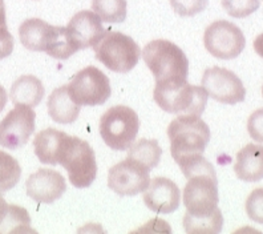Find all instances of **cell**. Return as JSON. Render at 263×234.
I'll return each instance as SVG.
<instances>
[{
  "label": "cell",
  "mask_w": 263,
  "mask_h": 234,
  "mask_svg": "<svg viewBox=\"0 0 263 234\" xmlns=\"http://www.w3.org/2000/svg\"><path fill=\"white\" fill-rule=\"evenodd\" d=\"M247 131L255 141L263 142V108L251 113L247 121Z\"/></svg>",
  "instance_id": "f546056e"
},
{
  "label": "cell",
  "mask_w": 263,
  "mask_h": 234,
  "mask_svg": "<svg viewBox=\"0 0 263 234\" xmlns=\"http://www.w3.org/2000/svg\"><path fill=\"white\" fill-rule=\"evenodd\" d=\"M170 153L178 163L194 154H203L209 141L210 129L199 116L180 115L167 128Z\"/></svg>",
  "instance_id": "3957f363"
},
{
  "label": "cell",
  "mask_w": 263,
  "mask_h": 234,
  "mask_svg": "<svg viewBox=\"0 0 263 234\" xmlns=\"http://www.w3.org/2000/svg\"><path fill=\"white\" fill-rule=\"evenodd\" d=\"M59 164L65 168L69 181L76 188H88L96 180V156L90 145L81 138L71 136L67 138Z\"/></svg>",
  "instance_id": "52a82bcc"
},
{
  "label": "cell",
  "mask_w": 263,
  "mask_h": 234,
  "mask_svg": "<svg viewBox=\"0 0 263 234\" xmlns=\"http://www.w3.org/2000/svg\"><path fill=\"white\" fill-rule=\"evenodd\" d=\"M76 43L71 38L68 29L65 27H55L51 33L49 42L45 48V53L49 55L51 58L59 59V60H67L73 53L79 51Z\"/></svg>",
  "instance_id": "44dd1931"
},
{
  "label": "cell",
  "mask_w": 263,
  "mask_h": 234,
  "mask_svg": "<svg viewBox=\"0 0 263 234\" xmlns=\"http://www.w3.org/2000/svg\"><path fill=\"white\" fill-rule=\"evenodd\" d=\"M53 26L42 19H27L20 24L19 38L27 49L33 52H45Z\"/></svg>",
  "instance_id": "d6986e66"
},
{
  "label": "cell",
  "mask_w": 263,
  "mask_h": 234,
  "mask_svg": "<svg viewBox=\"0 0 263 234\" xmlns=\"http://www.w3.org/2000/svg\"><path fill=\"white\" fill-rule=\"evenodd\" d=\"M223 226V215L221 210L210 215V217L201 218V220H185L183 218V229L189 234L194 233H219Z\"/></svg>",
  "instance_id": "d4e9b609"
},
{
  "label": "cell",
  "mask_w": 263,
  "mask_h": 234,
  "mask_svg": "<svg viewBox=\"0 0 263 234\" xmlns=\"http://www.w3.org/2000/svg\"><path fill=\"white\" fill-rule=\"evenodd\" d=\"M48 113L53 121L59 124H71L76 121L81 106L72 99L68 85L56 88L48 99Z\"/></svg>",
  "instance_id": "ac0fdd59"
},
{
  "label": "cell",
  "mask_w": 263,
  "mask_h": 234,
  "mask_svg": "<svg viewBox=\"0 0 263 234\" xmlns=\"http://www.w3.org/2000/svg\"><path fill=\"white\" fill-rule=\"evenodd\" d=\"M0 28H7L6 6H4V0H0Z\"/></svg>",
  "instance_id": "836d02e7"
},
{
  "label": "cell",
  "mask_w": 263,
  "mask_h": 234,
  "mask_svg": "<svg viewBox=\"0 0 263 234\" xmlns=\"http://www.w3.org/2000/svg\"><path fill=\"white\" fill-rule=\"evenodd\" d=\"M22 176V168L17 160L0 151V193H6L16 185Z\"/></svg>",
  "instance_id": "cb8c5ba5"
},
{
  "label": "cell",
  "mask_w": 263,
  "mask_h": 234,
  "mask_svg": "<svg viewBox=\"0 0 263 234\" xmlns=\"http://www.w3.org/2000/svg\"><path fill=\"white\" fill-rule=\"evenodd\" d=\"M72 99L80 106L101 105L110 97V81L99 68L89 65L77 72L68 85Z\"/></svg>",
  "instance_id": "ba28073f"
},
{
  "label": "cell",
  "mask_w": 263,
  "mask_h": 234,
  "mask_svg": "<svg viewBox=\"0 0 263 234\" xmlns=\"http://www.w3.org/2000/svg\"><path fill=\"white\" fill-rule=\"evenodd\" d=\"M151 169L128 157L116 164L108 173V186L120 196H136L145 192L151 183Z\"/></svg>",
  "instance_id": "30bf717a"
},
{
  "label": "cell",
  "mask_w": 263,
  "mask_h": 234,
  "mask_svg": "<svg viewBox=\"0 0 263 234\" xmlns=\"http://www.w3.org/2000/svg\"><path fill=\"white\" fill-rule=\"evenodd\" d=\"M221 4L231 17L242 19L255 12L259 8L260 2L259 0H221Z\"/></svg>",
  "instance_id": "4316f807"
},
{
  "label": "cell",
  "mask_w": 263,
  "mask_h": 234,
  "mask_svg": "<svg viewBox=\"0 0 263 234\" xmlns=\"http://www.w3.org/2000/svg\"><path fill=\"white\" fill-rule=\"evenodd\" d=\"M13 38L8 28H0V60L8 58L13 51Z\"/></svg>",
  "instance_id": "4dcf8cb0"
},
{
  "label": "cell",
  "mask_w": 263,
  "mask_h": 234,
  "mask_svg": "<svg viewBox=\"0 0 263 234\" xmlns=\"http://www.w3.org/2000/svg\"><path fill=\"white\" fill-rule=\"evenodd\" d=\"M234 172L245 183H258L263 178V147L247 144L237 153Z\"/></svg>",
  "instance_id": "2e32d148"
},
{
  "label": "cell",
  "mask_w": 263,
  "mask_h": 234,
  "mask_svg": "<svg viewBox=\"0 0 263 234\" xmlns=\"http://www.w3.org/2000/svg\"><path fill=\"white\" fill-rule=\"evenodd\" d=\"M44 85L36 76H20L11 87L10 96L15 105L37 106L44 97Z\"/></svg>",
  "instance_id": "ffe728a7"
},
{
  "label": "cell",
  "mask_w": 263,
  "mask_h": 234,
  "mask_svg": "<svg viewBox=\"0 0 263 234\" xmlns=\"http://www.w3.org/2000/svg\"><path fill=\"white\" fill-rule=\"evenodd\" d=\"M153 96L161 109L178 116H201L205 111L209 97L203 87L192 85L187 81L156 84Z\"/></svg>",
  "instance_id": "277c9868"
},
{
  "label": "cell",
  "mask_w": 263,
  "mask_h": 234,
  "mask_svg": "<svg viewBox=\"0 0 263 234\" xmlns=\"http://www.w3.org/2000/svg\"><path fill=\"white\" fill-rule=\"evenodd\" d=\"M202 87L209 97L222 104L233 105L242 103L246 97V89L241 79L226 68L213 67L206 69Z\"/></svg>",
  "instance_id": "8fae6325"
},
{
  "label": "cell",
  "mask_w": 263,
  "mask_h": 234,
  "mask_svg": "<svg viewBox=\"0 0 263 234\" xmlns=\"http://www.w3.org/2000/svg\"><path fill=\"white\" fill-rule=\"evenodd\" d=\"M180 189L174 181L166 177H156L151 180L144 192V202L152 212L169 214L180 206Z\"/></svg>",
  "instance_id": "5bb4252c"
},
{
  "label": "cell",
  "mask_w": 263,
  "mask_h": 234,
  "mask_svg": "<svg viewBox=\"0 0 263 234\" xmlns=\"http://www.w3.org/2000/svg\"><path fill=\"white\" fill-rule=\"evenodd\" d=\"M96 59L108 69L117 74H128L140 60V47L128 35L108 31L93 45Z\"/></svg>",
  "instance_id": "5b68a950"
},
{
  "label": "cell",
  "mask_w": 263,
  "mask_h": 234,
  "mask_svg": "<svg viewBox=\"0 0 263 234\" xmlns=\"http://www.w3.org/2000/svg\"><path fill=\"white\" fill-rule=\"evenodd\" d=\"M7 99H8V97H7L6 89L0 85V112H2L4 109V106H6Z\"/></svg>",
  "instance_id": "e575fe53"
},
{
  "label": "cell",
  "mask_w": 263,
  "mask_h": 234,
  "mask_svg": "<svg viewBox=\"0 0 263 234\" xmlns=\"http://www.w3.org/2000/svg\"><path fill=\"white\" fill-rule=\"evenodd\" d=\"M145 64L152 71L156 84L186 81L189 63L180 47L169 40H153L142 51Z\"/></svg>",
  "instance_id": "7a4b0ae2"
},
{
  "label": "cell",
  "mask_w": 263,
  "mask_h": 234,
  "mask_svg": "<svg viewBox=\"0 0 263 234\" xmlns=\"http://www.w3.org/2000/svg\"><path fill=\"white\" fill-rule=\"evenodd\" d=\"M161 154H162V149L160 144L156 140H149V138H141L133 142L128 149V157L140 161L151 170L158 165Z\"/></svg>",
  "instance_id": "7402d4cb"
},
{
  "label": "cell",
  "mask_w": 263,
  "mask_h": 234,
  "mask_svg": "<svg viewBox=\"0 0 263 234\" xmlns=\"http://www.w3.org/2000/svg\"><path fill=\"white\" fill-rule=\"evenodd\" d=\"M246 213L251 221L263 225V188L254 189L247 197Z\"/></svg>",
  "instance_id": "83f0119b"
},
{
  "label": "cell",
  "mask_w": 263,
  "mask_h": 234,
  "mask_svg": "<svg viewBox=\"0 0 263 234\" xmlns=\"http://www.w3.org/2000/svg\"><path fill=\"white\" fill-rule=\"evenodd\" d=\"M35 120L31 106L15 105L0 122V145L11 151L24 147L35 131Z\"/></svg>",
  "instance_id": "7c38bea8"
},
{
  "label": "cell",
  "mask_w": 263,
  "mask_h": 234,
  "mask_svg": "<svg viewBox=\"0 0 263 234\" xmlns=\"http://www.w3.org/2000/svg\"><path fill=\"white\" fill-rule=\"evenodd\" d=\"M8 212H10V205L7 204L3 197L0 196V228L3 226L7 215H8Z\"/></svg>",
  "instance_id": "1f68e13d"
},
{
  "label": "cell",
  "mask_w": 263,
  "mask_h": 234,
  "mask_svg": "<svg viewBox=\"0 0 263 234\" xmlns=\"http://www.w3.org/2000/svg\"><path fill=\"white\" fill-rule=\"evenodd\" d=\"M186 177L183 189V204L186 208L185 220H201L218 212V180L212 164L202 154L190 156L178 163Z\"/></svg>",
  "instance_id": "6da1fadb"
},
{
  "label": "cell",
  "mask_w": 263,
  "mask_h": 234,
  "mask_svg": "<svg viewBox=\"0 0 263 234\" xmlns=\"http://www.w3.org/2000/svg\"><path fill=\"white\" fill-rule=\"evenodd\" d=\"M67 29L80 49L93 47L105 33L99 15L87 10L74 13L68 23Z\"/></svg>",
  "instance_id": "9a60e30c"
},
{
  "label": "cell",
  "mask_w": 263,
  "mask_h": 234,
  "mask_svg": "<svg viewBox=\"0 0 263 234\" xmlns=\"http://www.w3.org/2000/svg\"><path fill=\"white\" fill-rule=\"evenodd\" d=\"M27 194L39 204H52L67 190V183L58 170L39 169L28 177Z\"/></svg>",
  "instance_id": "4fadbf2b"
},
{
  "label": "cell",
  "mask_w": 263,
  "mask_h": 234,
  "mask_svg": "<svg viewBox=\"0 0 263 234\" xmlns=\"http://www.w3.org/2000/svg\"><path fill=\"white\" fill-rule=\"evenodd\" d=\"M69 136L58 129L48 128L39 132L33 140L35 154L39 161L48 165H58L60 153Z\"/></svg>",
  "instance_id": "e0dca14e"
},
{
  "label": "cell",
  "mask_w": 263,
  "mask_h": 234,
  "mask_svg": "<svg viewBox=\"0 0 263 234\" xmlns=\"http://www.w3.org/2000/svg\"><path fill=\"white\" fill-rule=\"evenodd\" d=\"M203 43L209 53L214 58L231 60L242 53L246 39L239 27L226 20H217L206 28Z\"/></svg>",
  "instance_id": "9c48e42d"
},
{
  "label": "cell",
  "mask_w": 263,
  "mask_h": 234,
  "mask_svg": "<svg viewBox=\"0 0 263 234\" xmlns=\"http://www.w3.org/2000/svg\"><path fill=\"white\" fill-rule=\"evenodd\" d=\"M262 96H263V87H262Z\"/></svg>",
  "instance_id": "d590c367"
},
{
  "label": "cell",
  "mask_w": 263,
  "mask_h": 234,
  "mask_svg": "<svg viewBox=\"0 0 263 234\" xmlns=\"http://www.w3.org/2000/svg\"><path fill=\"white\" fill-rule=\"evenodd\" d=\"M31 218L26 209L16 205H10V212L7 215L3 226L0 228L2 233H15V231L29 230Z\"/></svg>",
  "instance_id": "484cf974"
},
{
  "label": "cell",
  "mask_w": 263,
  "mask_h": 234,
  "mask_svg": "<svg viewBox=\"0 0 263 234\" xmlns=\"http://www.w3.org/2000/svg\"><path fill=\"white\" fill-rule=\"evenodd\" d=\"M92 10L106 23H122L126 19V0H92Z\"/></svg>",
  "instance_id": "603a6c76"
},
{
  "label": "cell",
  "mask_w": 263,
  "mask_h": 234,
  "mask_svg": "<svg viewBox=\"0 0 263 234\" xmlns=\"http://www.w3.org/2000/svg\"><path fill=\"white\" fill-rule=\"evenodd\" d=\"M170 4L180 16H194L206 10L208 0H170Z\"/></svg>",
  "instance_id": "f1b7e54d"
},
{
  "label": "cell",
  "mask_w": 263,
  "mask_h": 234,
  "mask_svg": "<svg viewBox=\"0 0 263 234\" xmlns=\"http://www.w3.org/2000/svg\"><path fill=\"white\" fill-rule=\"evenodd\" d=\"M138 128L137 113L125 105L112 106L100 119V135L113 151H128L136 141Z\"/></svg>",
  "instance_id": "8992f818"
},
{
  "label": "cell",
  "mask_w": 263,
  "mask_h": 234,
  "mask_svg": "<svg viewBox=\"0 0 263 234\" xmlns=\"http://www.w3.org/2000/svg\"><path fill=\"white\" fill-rule=\"evenodd\" d=\"M254 49L263 59V33L257 36V39L254 40Z\"/></svg>",
  "instance_id": "d6a6232c"
}]
</instances>
